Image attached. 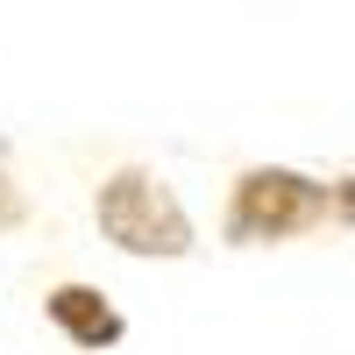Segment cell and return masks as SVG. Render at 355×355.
I'll return each mask as SVG.
<instances>
[{"mask_svg": "<svg viewBox=\"0 0 355 355\" xmlns=\"http://www.w3.org/2000/svg\"><path fill=\"white\" fill-rule=\"evenodd\" d=\"M93 220H100V234L121 256H192V214L178 206V192L164 185L157 171H142V164H121L100 185V199H93Z\"/></svg>", "mask_w": 355, "mask_h": 355, "instance_id": "cell-1", "label": "cell"}, {"mask_svg": "<svg viewBox=\"0 0 355 355\" xmlns=\"http://www.w3.org/2000/svg\"><path fill=\"white\" fill-rule=\"evenodd\" d=\"M334 220H355V178H341V185H334Z\"/></svg>", "mask_w": 355, "mask_h": 355, "instance_id": "cell-5", "label": "cell"}, {"mask_svg": "<svg viewBox=\"0 0 355 355\" xmlns=\"http://www.w3.org/2000/svg\"><path fill=\"white\" fill-rule=\"evenodd\" d=\"M43 313H50V327L64 334L71 348H114L128 334V320L107 306V291H93V284H57L50 299H43Z\"/></svg>", "mask_w": 355, "mask_h": 355, "instance_id": "cell-3", "label": "cell"}, {"mask_svg": "<svg viewBox=\"0 0 355 355\" xmlns=\"http://www.w3.org/2000/svg\"><path fill=\"white\" fill-rule=\"evenodd\" d=\"M15 220H21V192L8 185V171H0V234H8Z\"/></svg>", "mask_w": 355, "mask_h": 355, "instance_id": "cell-4", "label": "cell"}, {"mask_svg": "<svg viewBox=\"0 0 355 355\" xmlns=\"http://www.w3.org/2000/svg\"><path fill=\"white\" fill-rule=\"evenodd\" d=\"M320 220H334V185H320L306 171H284V164H256L234 178V199H227V242L234 249H256V242H291Z\"/></svg>", "mask_w": 355, "mask_h": 355, "instance_id": "cell-2", "label": "cell"}]
</instances>
